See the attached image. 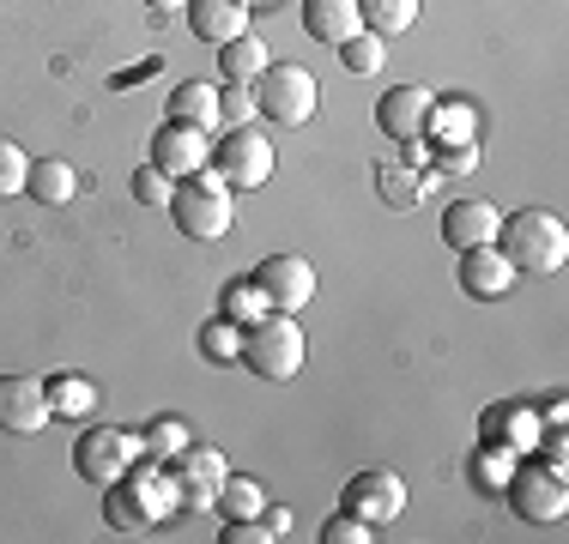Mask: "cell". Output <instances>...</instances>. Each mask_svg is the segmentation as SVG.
<instances>
[{"instance_id":"obj_1","label":"cell","mask_w":569,"mask_h":544,"mask_svg":"<svg viewBox=\"0 0 569 544\" xmlns=\"http://www.w3.org/2000/svg\"><path fill=\"white\" fill-rule=\"evenodd\" d=\"M170 508H182V496H176L170 472H158L152 454H140L116 484H103V521H110L116 533H152Z\"/></svg>"},{"instance_id":"obj_2","label":"cell","mask_w":569,"mask_h":544,"mask_svg":"<svg viewBox=\"0 0 569 544\" xmlns=\"http://www.w3.org/2000/svg\"><path fill=\"white\" fill-rule=\"evenodd\" d=\"M497 249H503V261L515 272H533V279H546V272H558L569 261V230L558 212L546 206H527V212H509L503 224H497Z\"/></svg>"},{"instance_id":"obj_3","label":"cell","mask_w":569,"mask_h":544,"mask_svg":"<svg viewBox=\"0 0 569 544\" xmlns=\"http://www.w3.org/2000/svg\"><path fill=\"white\" fill-rule=\"evenodd\" d=\"M170 218L188 242H219L230 236V218H237V194L219 182L212 170H194L170 188Z\"/></svg>"},{"instance_id":"obj_4","label":"cell","mask_w":569,"mask_h":544,"mask_svg":"<svg viewBox=\"0 0 569 544\" xmlns=\"http://www.w3.org/2000/svg\"><path fill=\"white\" fill-rule=\"evenodd\" d=\"M249 91H254V115H267L273 128H303L321 103L316 73H309V67H291V61H267Z\"/></svg>"},{"instance_id":"obj_5","label":"cell","mask_w":569,"mask_h":544,"mask_svg":"<svg viewBox=\"0 0 569 544\" xmlns=\"http://www.w3.org/2000/svg\"><path fill=\"white\" fill-rule=\"evenodd\" d=\"M242 363L254 381H291L303 370V326L297 315H261L254 326H242Z\"/></svg>"},{"instance_id":"obj_6","label":"cell","mask_w":569,"mask_h":544,"mask_svg":"<svg viewBox=\"0 0 569 544\" xmlns=\"http://www.w3.org/2000/svg\"><path fill=\"white\" fill-rule=\"evenodd\" d=\"M207 170L219 175L230 194H254V188L273 182V140L261 128H230L224 140H212Z\"/></svg>"},{"instance_id":"obj_7","label":"cell","mask_w":569,"mask_h":544,"mask_svg":"<svg viewBox=\"0 0 569 544\" xmlns=\"http://www.w3.org/2000/svg\"><path fill=\"white\" fill-rule=\"evenodd\" d=\"M503 496H509L515 521H527V526H558L563 514H569L563 466H546V460H533V466H521V460H515V472H509Z\"/></svg>"},{"instance_id":"obj_8","label":"cell","mask_w":569,"mask_h":544,"mask_svg":"<svg viewBox=\"0 0 569 544\" xmlns=\"http://www.w3.org/2000/svg\"><path fill=\"white\" fill-rule=\"evenodd\" d=\"M140 454H146V447L133 442L128 430L98 424V430H86V435L73 442V472H79L86 484H116V478H121V472H128Z\"/></svg>"},{"instance_id":"obj_9","label":"cell","mask_w":569,"mask_h":544,"mask_svg":"<svg viewBox=\"0 0 569 544\" xmlns=\"http://www.w3.org/2000/svg\"><path fill=\"white\" fill-rule=\"evenodd\" d=\"M254 291L267 296L273 315H297V309L316 296V266H309L303 254H267V261L254 266Z\"/></svg>"},{"instance_id":"obj_10","label":"cell","mask_w":569,"mask_h":544,"mask_svg":"<svg viewBox=\"0 0 569 544\" xmlns=\"http://www.w3.org/2000/svg\"><path fill=\"white\" fill-rule=\"evenodd\" d=\"M56 405H49V381L37 375H0V435H43Z\"/></svg>"},{"instance_id":"obj_11","label":"cell","mask_w":569,"mask_h":544,"mask_svg":"<svg viewBox=\"0 0 569 544\" xmlns=\"http://www.w3.org/2000/svg\"><path fill=\"white\" fill-rule=\"evenodd\" d=\"M207 158H212V133L207 128H188V121H164V128L152 133V145H146V163H158L170 182L207 170Z\"/></svg>"},{"instance_id":"obj_12","label":"cell","mask_w":569,"mask_h":544,"mask_svg":"<svg viewBox=\"0 0 569 544\" xmlns=\"http://www.w3.org/2000/svg\"><path fill=\"white\" fill-rule=\"evenodd\" d=\"M224 454L219 447H200V442H188L182 454H176V466H170V478H176V496H182V508H212L219 502V484H224Z\"/></svg>"},{"instance_id":"obj_13","label":"cell","mask_w":569,"mask_h":544,"mask_svg":"<svg viewBox=\"0 0 569 544\" xmlns=\"http://www.w3.org/2000/svg\"><path fill=\"white\" fill-rule=\"evenodd\" d=\"M340 508L358 514V521H370V526L400 521V508H406V478H400V472H358V478L346 484Z\"/></svg>"},{"instance_id":"obj_14","label":"cell","mask_w":569,"mask_h":544,"mask_svg":"<svg viewBox=\"0 0 569 544\" xmlns=\"http://www.w3.org/2000/svg\"><path fill=\"white\" fill-rule=\"evenodd\" d=\"M430 109H437V98H430L425 85H388L382 98H376V128H382L388 140L412 145L418 133H425Z\"/></svg>"},{"instance_id":"obj_15","label":"cell","mask_w":569,"mask_h":544,"mask_svg":"<svg viewBox=\"0 0 569 544\" xmlns=\"http://www.w3.org/2000/svg\"><path fill=\"white\" fill-rule=\"evenodd\" d=\"M521 279L497 242H479V249H460V291L472 296V303H491V296H503L509 284Z\"/></svg>"},{"instance_id":"obj_16","label":"cell","mask_w":569,"mask_h":544,"mask_svg":"<svg viewBox=\"0 0 569 544\" xmlns=\"http://www.w3.org/2000/svg\"><path fill=\"white\" fill-rule=\"evenodd\" d=\"M497 224H503V212L491 206V200H455L449 212H442V242L460 254V249H479V242H497Z\"/></svg>"},{"instance_id":"obj_17","label":"cell","mask_w":569,"mask_h":544,"mask_svg":"<svg viewBox=\"0 0 569 544\" xmlns=\"http://www.w3.org/2000/svg\"><path fill=\"white\" fill-rule=\"evenodd\" d=\"M188 24H194L200 43H230V37L249 31V7L242 0H188Z\"/></svg>"},{"instance_id":"obj_18","label":"cell","mask_w":569,"mask_h":544,"mask_svg":"<svg viewBox=\"0 0 569 544\" xmlns=\"http://www.w3.org/2000/svg\"><path fill=\"white\" fill-rule=\"evenodd\" d=\"M303 31L316 37V43L340 49L346 37H358V31H363L358 0H303Z\"/></svg>"},{"instance_id":"obj_19","label":"cell","mask_w":569,"mask_h":544,"mask_svg":"<svg viewBox=\"0 0 569 544\" xmlns=\"http://www.w3.org/2000/svg\"><path fill=\"white\" fill-rule=\"evenodd\" d=\"M24 194L43 200V206H67V200L79 194V175L67 158H31V182H24Z\"/></svg>"},{"instance_id":"obj_20","label":"cell","mask_w":569,"mask_h":544,"mask_svg":"<svg viewBox=\"0 0 569 544\" xmlns=\"http://www.w3.org/2000/svg\"><path fill=\"white\" fill-rule=\"evenodd\" d=\"M170 121H188V128H219V91L207 85V79H182V85L170 91Z\"/></svg>"},{"instance_id":"obj_21","label":"cell","mask_w":569,"mask_h":544,"mask_svg":"<svg viewBox=\"0 0 569 544\" xmlns=\"http://www.w3.org/2000/svg\"><path fill=\"white\" fill-rule=\"evenodd\" d=\"M267 61H273V54H267V43H261V37H249V31L230 37V43H219V67H224L230 85H254Z\"/></svg>"},{"instance_id":"obj_22","label":"cell","mask_w":569,"mask_h":544,"mask_svg":"<svg viewBox=\"0 0 569 544\" xmlns=\"http://www.w3.org/2000/svg\"><path fill=\"white\" fill-rule=\"evenodd\" d=\"M358 19H363V31H376L388 43V37L418 24V0H358Z\"/></svg>"},{"instance_id":"obj_23","label":"cell","mask_w":569,"mask_h":544,"mask_svg":"<svg viewBox=\"0 0 569 544\" xmlns=\"http://www.w3.org/2000/svg\"><path fill=\"white\" fill-rule=\"evenodd\" d=\"M261 315H273V309H267V296L254 291V279H230L224 284V321L230 326H254Z\"/></svg>"},{"instance_id":"obj_24","label":"cell","mask_w":569,"mask_h":544,"mask_svg":"<svg viewBox=\"0 0 569 544\" xmlns=\"http://www.w3.org/2000/svg\"><path fill=\"white\" fill-rule=\"evenodd\" d=\"M219 508H224V521H254V514L267 508V496H261V484H254V478H230V472H224Z\"/></svg>"},{"instance_id":"obj_25","label":"cell","mask_w":569,"mask_h":544,"mask_svg":"<svg viewBox=\"0 0 569 544\" xmlns=\"http://www.w3.org/2000/svg\"><path fill=\"white\" fill-rule=\"evenodd\" d=\"M188 442H194V430H188L182 417H152V424H146V442H140V447H146L152 460H176Z\"/></svg>"},{"instance_id":"obj_26","label":"cell","mask_w":569,"mask_h":544,"mask_svg":"<svg viewBox=\"0 0 569 544\" xmlns=\"http://www.w3.org/2000/svg\"><path fill=\"white\" fill-rule=\"evenodd\" d=\"M340 61H346V73H358V79H370L376 67L388 61V43L376 31H358V37H346L340 43Z\"/></svg>"},{"instance_id":"obj_27","label":"cell","mask_w":569,"mask_h":544,"mask_svg":"<svg viewBox=\"0 0 569 544\" xmlns=\"http://www.w3.org/2000/svg\"><path fill=\"white\" fill-rule=\"evenodd\" d=\"M49 405H56V412H91V405H98V387H91L86 375H56L49 381Z\"/></svg>"},{"instance_id":"obj_28","label":"cell","mask_w":569,"mask_h":544,"mask_svg":"<svg viewBox=\"0 0 569 544\" xmlns=\"http://www.w3.org/2000/svg\"><path fill=\"white\" fill-rule=\"evenodd\" d=\"M24 182H31V158H24V145L0 140V200H19Z\"/></svg>"},{"instance_id":"obj_29","label":"cell","mask_w":569,"mask_h":544,"mask_svg":"<svg viewBox=\"0 0 569 544\" xmlns=\"http://www.w3.org/2000/svg\"><path fill=\"white\" fill-rule=\"evenodd\" d=\"M170 175L158 170V163H140V170H133V200H140V206H170Z\"/></svg>"},{"instance_id":"obj_30","label":"cell","mask_w":569,"mask_h":544,"mask_svg":"<svg viewBox=\"0 0 569 544\" xmlns=\"http://www.w3.org/2000/svg\"><path fill=\"white\" fill-rule=\"evenodd\" d=\"M376 538V526L370 521H358V514H328V526H321V544H370Z\"/></svg>"},{"instance_id":"obj_31","label":"cell","mask_w":569,"mask_h":544,"mask_svg":"<svg viewBox=\"0 0 569 544\" xmlns=\"http://www.w3.org/2000/svg\"><path fill=\"white\" fill-rule=\"evenodd\" d=\"M249 115H254V91L249 85H224L219 91V121L224 128H249Z\"/></svg>"},{"instance_id":"obj_32","label":"cell","mask_w":569,"mask_h":544,"mask_svg":"<svg viewBox=\"0 0 569 544\" xmlns=\"http://www.w3.org/2000/svg\"><path fill=\"white\" fill-rule=\"evenodd\" d=\"M200 339H207V357H212V363H230V357H242V333H237L230 321H212Z\"/></svg>"},{"instance_id":"obj_33","label":"cell","mask_w":569,"mask_h":544,"mask_svg":"<svg viewBox=\"0 0 569 544\" xmlns=\"http://www.w3.org/2000/svg\"><path fill=\"white\" fill-rule=\"evenodd\" d=\"M219 544H273V533H267V521L254 514V521H224Z\"/></svg>"},{"instance_id":"obj_34","label":"cell","mask_w":569,"mask_h":544,"mask_svg":"<svg viewBox=\"0 0 569 544\" xmlns=\"http://www.w3.org/2000/svg\"><path fill=\"white\" fill-rule=\"evenodd\" d=\"M546 466H563V430L558 424L546 430Z\"/></svg>"},{"instance_id":"obj_35","label":"cell","mask_w":569,"mask_h":544,"mask_svg":"<svg viewBox=\"0 0 569 544\" xmlns=\"http://www.w3.org/2000/svg\"><path fill=\"white\" fill-rule=\"evenodd\" d=\"M261 521H267V533H273V538H279V533H284V526H291V514H284V508H261Z\"/></svg>"},{"instance_id":"obj_36","label":"cell","mask_w":569,"mask_h":544,"mask_svg":"<svg viewBox=\"0 0 569 544\" xmlns=\"http://www.w3.org/2000/svg\"><path fill=\"white\" fill-rule=\"evenodd\" d=\"M146 7H158V12H176V7H188V0H146Z\"/></svg>"},{"instance_id":"obj_37","label":"cell","mask_w":569,"mask_h":544,"mask_svg":"<svg viewBox=\"0 0 569 544\" xmlns=\"http://www.w3.org/2000/svg\"><path fill=\"white\" fill-rule=\"evenodd\" d=\"M242 7H273V0H242Z\"/></svg>"}]
</instances>
